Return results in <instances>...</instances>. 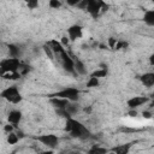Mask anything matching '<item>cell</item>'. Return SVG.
Listing matches in <instances>:
<instances>
[{
  "mask_svg": "<svg viewBox=\"0 0 154 154\" xmlns=\"http://www.w3.org/2000/svg\"><path fill=\"white\" fill-rule=\"evenodd\" d=\"M64 130L66 132H69L70 136L73 137V138L87 140L88 137H90V132L87 129V126L83 123H81L79 120L75 119L73 117H70V118H66L65 119Z\"/></svg>",
  "mask_w": 154,
  "mask_h": 154,
  "instance_id": "1",
  "label": "cell"
},
{
  "mask_svg": "<svg viewBox=\"0 0 154 154\" xmlns=\"http://www.w3.org/2000/svg\"><path fill=\"white\" fill-rule=\"evenodd\" d=\"M0 97L12 105H17V103L22 102V100H23L22 93L19 91L17 85H10V87L2 89L0 91Z\"/></svg>",
  "mask_w": 154,
  "mask_h": 154,
  "instance_id": "2",
  "label": "cell"
},
{
  "mask_svg": "<svg viewBox=\"0 0 154 154\" xmlns=\"http://www.w3.org/2000/svg\"><path fill=\"white\" fill-rule=\"evenodd\" d=\"M54 58H57L59 60V63L61 64L63 69L66 72L72 73V75H76V71H75V60L69 55V53L65 49L61 51L58 54H54Z\"/></svg>",
  "mask_w": 154,
  "mask_h": 154,
  "instance_id": "3",
  "label": "cell"
},
{
  "mask_svg": "<svg viewBox=\"0 0 154 154\" xmlns=\"http://www.w3.org/2000/svg\"><path fill=\"white\" fill-rule=\"evenodd\" d=\"M20 65V60L19 58H5L0 61V75H4L6 72H16L18 71Z\"/></svg>",
  "mask_w": 154,
  "mask_h": 154,
  "instance_id": "4",
  "label": "cell"
},
{
  "mask_svg": "<svg viewBox=\"0 0 154 154\" xmlns=\"http://www.w3.org/2000/svg\"><path fill=\"white\" fill-rule=\"evenodd\" d=\"M79 94H81V91H79V89H77V88H75V87H65V88H63L61 90H59V91L52 94L51 96L63 97V99H66V100L73 102V101H78Z\"/></svg>",
  "mask_w": 154,
  "mask_h": 154,
  "instance_id": "5",
  "label": "cell"
},
{
  "mask_svg": "<svg viewBox=\"0 0 154 154\" xmlns=\"http://www.w3.org/2000/svg\"><path fill=\"white\" fill-rule=\"evenodd\" d=\"M85 11L94 18H96L102 11H105L103 8H107V5L103 0H85Z\"/></svg>",
  "mask_w": 154,
  "mask_h": 154,
  "instance_id": "6",
  "label": "cell"
},
{
  "mask_svg": "<svg viewBox=\"0 0 154 154\" xmlns=\"http://www.w3.org/2000/svg\"><path fill=\"white\" fill-rule=\"evenodd\" d=\"M36 141H38L40 143H42L43 146L48 147V148H55L59 143V137L54 134H43V135H38L35 137Z\"/></svg>",
  "mask_w": 154,
  "mask_h": 154,
  "instance_id": "7",
  "label": "cell"
},
{
  "mask_svg": "<svg viewBox=\"0 0 154 154\" xmlns=\"http://www.w3.org/2000/svg\"><path fill=\"white\" fill-rule=\"evenodd\" d=\"M83 35V28L78 24H73L71 26L67 28V37L70 38V41H77L78 38H81Z\"/></svg>",
  "mask_w": 154,
  "mask_h": 154,
  "instance_id": "8",
  "label": "cell"
},
{
  "mask_svg": "<svg viewBox=\"0 0 154 154\" xmlns=\"http://www.w3.org/2000/svg\"><path fill=\"white\" fill-rule=\"evenodd\" d=\"M149 101V97L147 96H132L126 101V105L130 109H136L137 107L147 103Z\"/></svg>",
  "mask_w": 154,
  "mask_h": 154,
  "instance_id": "9",
  "label": "cell"
},
{
  "mask_svg": "<svg viewBox=\"0 0 154 154\" xmlns=\"http://www.w3.org/2000/svg\"><path fill=\"white\" fill-rule=\"evenodd\" d=\"M69 100L63 99V97H58V96H51L49 97V103L55 108V109H60V108H66V106L69 105Z\"/></svg>",
  "mask_w": 154,
  "mask_h": 154,
  "instance_id": "10",
  "label": "cell"
},
{
  "mask_svg": "<svg viewBox=\"0 0 154 154\" xmlns=\"http://www.w3.org/2000/svg\"><path fill=\"white\" fill-rule=\"evenodd\" d=\"M22 118H23V113L19 109H12L7 114V122L11 123V124H13V125L19 124L20 120H22Z\"/></svg>",
  "mask_w": 154,
  "mask_h": 154,
  "instance_id": "11",
  "label": "cell"
},
{
  "mask_svg": "<svg viewBox=\"0 0 154 154\" xmlns=\"http://www.w3.org/2000/svg\"><path fill=\"white\" fill-rule=\"evenodd\" d=\"M140 81L144 87L150 88L154 85V73L153 72H146L140 77Z\"/></svg>",
  "mask_w": 154,
  "mask_h": 154,
  "instance_id": "12",
  "label": "cell"
},
{
  "mask_svg": "<svg viewBox=\"0 0 154 154\" xmlns=\"http://www.w3.org/2000/svg\"><path fill=\"white\" fill-rule=\"evenodd\" d=\"M7 51H8L10 57H12V58H19L20 54H22V51H20L19 46H17V45H14V43L7 45Z\"/></svg>",
  "mask_w": 154,
  "mask_h": 154,
  "instance_id": "13",
  "label": "cell"
},
{
  "mask_svg": "<svg viewBox=\"0 0 154 154\" xmlns=\"http://www.w3.org/2000/svg\"><path fill=\"white\" fill-rule=\"evenodd\" d=\"M75 60V71L76 75H87V67L83 64L82 60L79 59H73Z\"/></svg>",
  "mask_w": 154,
  "mask_h": 154,
  "instance_id": "14",
  "label": "cell"
},
{
  "mask_svg": "<svg viewBox=\"0 0 154 154\" xmlns=\"http://www.w3.org/2000/svg\"><path fill=\"white\" fill-rule=\"evenodd\" d=\"M143 20L148 26H154V10H147L144 12Z\"/></svg>",
  "mask_w": 154,
  "mask_h": 154,
  "instance_id": "15",
  "label": "cell"
},
{
  "mask_svg": "<svg viewBox=\"0 0 154 154\" xmlns=\"http://www.w3.org/2000/svg\"><path fill=\"white\" fill-rule=\"evenodd\" d=\"M107 73H108L107 65L101 64V65H100V69H99V70H96V71H94V72H93L90 76L96 77V78H102V77H106V76H107Z\"/></svg>",
  "mask_w": 154,
  "mask_h": 154,
  "instance_id": "16",
  "label": "cell"
},
{
  "mask_svg": "<svg viewBox=\"0 0 154 154\" xmlns=\"http://www.w3.org/2000/svg\"><path fill=\"white\" fill-rule=\"evenodd\" d=\"M131 148V144H120V146H117L114 147L113 149H111L109 152L112 153H117V154H126Z\"/></svg>",
  "mask_w": 154,
  "mask_h": 154,
  "instance_id": "17",
  "label": "cell"
},
{
  "mask_svg": "<svg viewBox=\"0 0 154 154\" xmlns=\"http://www.w3.org/2000/svg\"><path fill=\"white\" fill-rule=\"evenodd\" d=\"M79 109H81V107H79V105L78 103H76V101H73V102H69V105L66 106V111L70 113V116L72 117V116H75L76 113H78L79 112Z\"/></svg>",
  "mask_w": 154,
  "mask_h": 154,
  "instance_id": "18",
  "label": "cell"
},
{
  "mask_svg": "<svg viewBox=\"0 0 154 154\" xmlns=\"http://www.w3.org/2000/svg\"><path fill=\"white\" fill-rule=\"evenodd\" d=\"M109 150L106 149V148H102V147H99V146H93L90 149H89V153L90 154H105V153H108Z\"/></svg>",
  "mask_w": 154,
  "mask_h": 154,
  "instance_id": "19",
  "label": "cell"
},
{
  "mask_svg": "<svg viewBox=\"0 0 154 154\" xmlns=\"http://www.w3.org/2000/svg\"><path fill=\"white\" fill-rule=\"evenodd\" d=\"M6 141H7L8 144H16V143L19 141V138H18L17 134L12 131V132H8V134H7V138H6Z\"/></svg>",
  "mask_w": 154,
  "mask_h": 154,
  "instance_id": "20",
  "label": "cell"
},
{
  "mask_svg": "<svg viewBox=\"0 0 154 154\" xmlns=\"http://www.w3.org/2000/svg\"><path fill=\"white\" fill-rule=\"evenodd\" d=\"M24 2L29 10H36L38 7L40 0H24Z\"/></svg>",
  "mask_w": 154,
  "mask_h": 154,
  "instance_id": "21",
  "label": "cell"
},
{
  "mask_svg": "<svg viewBox=\"0 0 154 154\" xmlns=\"http://www.w3.org/2000/svg\"><path fill=\"white\" fill-rule=\"evenodd\" d=\"M99 84H100L99 78L93 77V76H90V77H89V79L87 81V87H88V88H95V87H97Z\"/></svg>",
  "mask_w": 154,
  "mask_h": 154,
  "instance_id": "22",
  "label": "cell"
},
{
  "mask_svg": "<svg viewBox=\"0 0 154 154\" xmlns=\"http://www.w3.org/2000/svg\"><path fill=\"white\" fill-rule=\"evenodd\" d=\"M43 51H45V53H46V55L48 57L49 60H54V53H53V51H52V48L48 43L43 46Z\"/></svg>",
  "mask_w": 154,
  "mask_h": 154,
  "instance_id": "23",
  "label": "cell"
},
{
  "mask_svg": "<svg viewBox=\"0 0 154 154\" xmlns=\"http://www.w3.org/2000/svg\"><path fill=\"white\" fill-rule=\"evenodd\" d=\"M48 6H49L51 8L58 10V8H60V7H61V1H60V0H49Z\"/></svg>",
  "mask_w": 154,
  "mask_h": 154,
  "instance_id": "24",
  "label": "cell"
},
{
  "mask_svg": "<svg viewBox=\"0 0 154 154\" xmlns=\"http://www.w3.org/2000/svg\"><path fill=\"white\" fill-rule=\"evenodd\" d=\"M125 47H128V43L124 42V41H117V43L114 46L116 49H122V48H125Z\"/></svg>",
  "mask_w": 154,
  "mask_h": 154,
  "instance_id": "25",
  "label": "cell"
},
{
  "mask_svg": "<svg viewBox=\"0 0 154 154\" xmlns=\"http://www.w3.org/2000/svg\"><path fill=\"white\" fill-rule=\"evenodd\" d=\"M13 128H14V125L13 124H11V123H8V124H6L5 126H4V131L5 132H12L13 131Z\"/></svg>",
  "mask_w": 154,
  "mask_h": 154,
  "instance_id": "26",
  "label": "cell"
},
{
  "mask_svg": "<svg viewBox=\"0 0 154 154\" xmlns=\"http://www.w3.org/2000/svg\"><path fill=\"white\" fill-rule=\"evenodd\" d=\"M82 0H65V2L69 5V6H77Z\"/></svg>",
  "mask_w": 154,
  "mask_h": 154,
  "instance_id": "27",
  "label": "cell"
},
{
  "mask_svg": "<svg viewBox=\"0 0 154 154\" xmlns=\"http://www.w3.org/2000/svg\"><path fill=\"white\" fill-rule=\"evenodd\" d=\"M116 43H117V38H114V37H109L108 38V46H109V48H114Z\"/></svg>",
  "mask_w": 154,
  "mask_h": 154,
  "instance_id": "28",
  "label": "cell"
},
{
  "mask_svg": "<svg viewBox=\"0 0 154 154\" xmlns=\"http://www.w3.org/2000/svg\"><path fill=\"white\" fill-rule=\"evenodd\" d=\"M63 46H67L69 43H70V38L67 37V36H63L61 37V42H60Z\"/></svg>",
  "mask_w": 154,
  "mask_h": 154,
  "instance_id": "29",
  "label": "cell"
},
{
  "mask_svg": "<svg viewBox=\"0 0 154 154\" xmlns=\"http://www.w3.org/2000/svg\"><path fill=\"white\" fill-rule=\"evenodd\" d=\"M142 114H143V117H144L146 119H150V118H152V116H153L150 111H143V112H142Z\"/></svg>",
  "mask_w": 154,
  "mask_h": 154,
  "instance_id": "30",
  "label": "cell"
},
{
  "mask_svg": "<svg viewBox=\"0 0 154 154\" xmlns=\"http://www.w3.org/2000/svg\"><path fill=\"white\" fill-rule=\"evenodd\" d=\"M129 114H130V117H136L137 116V111L136 109H130L129 111Z\"/></svg>",
  "mask_w": 154,
  "mask_h": 154,
  "instance_id": "31",
  "label": "cell"
},
{
  "mask_svg": "<svg viewBox=\"0 0 154 154\" xmlns=\"http://www.w3.org/2000/svg\"><path fill=\"white\" fill-rule=\"evenodd\" d=\"M16 134H17L18 138H24V137H25V135H24V132H23V131H17Z\"/></svg>",
  "mask_w": 154,
  "mask_h": 154,
  "instance_id": "32",
  "label": "cell"
},
{
  "mask_svg": "<svg viewBox=\"0 0 154 154\" xmlns=\"http://www.w3.org/2000/svg\"><path fill=\"white\" fill-rule=\"evenodd\" d=\"M149 60H150V64L153 65V64H154V55H153V54L150 55V58H149Z\"/></svg>",
  "mask_w": 154,
  "mask_h": 154,
  "instance_id": "33",
  "label": "cell"
}]
</instances>
